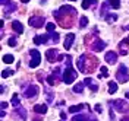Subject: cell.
I'll return each mask as SVG.
<instances>
[{"label": "cell", "instance_id": "cell-1", "mask_svg": "<svg viewBox=\"0 0 129 121\" xmlns=\"http://www.w3.org/2000/svg\"><path fill=\"white\" fill-rule=\"evenodd\" d=\"M66 64H68V67H66V70L63 72V76H62V80L64 82V83H72L75 79H76V72L72 69V60H71V57L68 56L66 57Z\"/></svg>", "mask_w": 129, "mask_h": 121}, {"label": "cell", "instance_id": "cell-2", "mask_svg": "<svg viewBox=\"0 0 129 121\" xmlns=\"http://www.w3.org/2000/svg\"><path fill=\"white\" fill-rule=\"evenodd\" d=\"M112 108L119 111V112H128L129 111V104L126 101H122V99H116L112 102Z\"/></svg>", "mask_w": 129, "mask_h": 121}, {"label": "cell", "instance_id": "cell-3", "mask_svg": "<svg viewBox=\"0 0 129 121\" xmlns=\"http://www.w3.org/2000/svg\"><path fill=\"white\" fill-rule=\"evenodd\" d=\"M116 79L119 82H122V83H125V82L129 80V70L126 66H119V70H117V73H116Z\"/></svg>", "mask_w": 129, "mask_h": 121}, {"label": "cell", "instance_id": "cell-4", "mask_svg": "<svg viewBox=\"0 0 129 121\" xmlns=\"http://www.w3.org/2000/svg\"><path fill=\"white\" fill-rule=\"evenodd\" d=\"M28 22H29V25L34 26V28H41V26L44 25V19L40 18V16H32V18H29Z\"/></svg>", "mask_w": 129, "mask_h": 121}, {"label": "cell", "instance_id": "cell-5", "mask_svg": "<svg viewBox=\"0 0 129 121\" xmlns=\"http://www.w3.org/2000/svg\"><path fill=\"white\" fill-rule=\"evenodd\" d=\"M37 93H38V86H35V85H31L25 89V96L26 98H34Z\"/></svg>", "mask_w": 129, "mask_h": 121}, {"label": "cell", "instance_id": "cell-6", "mask_svg": "<svg viewBox=\"0 0 129 121\" xmlns=\"http://www.w3.org/2000/svg\"><path fill=\"white\" fill-rule=\"evenodd\" d=\"M13 10H16V3L12 2V0H8V3L3 6V12H5L6 15H9V13H12Z\"/></svg>", "mask_w": 129, "mask_h": 121}, {"label": "cell", "instance_id": "cell-7", "mask_svg": "<svg viewBox=\"0 0 129 121\" xmlns=\"http://www.w3.org/2000/svg\"><path fill=\"white\" fill-rule=\"evenodd\" d=\"M106 61L109 63V64H114L116 61H117V54L114 53V51H109V53H106Z\"/></svg>", "mask_w": 129, "mask_h": 121}, {"label": "cell", "instance_id": "cell-8", "mask_svg": "<svg viewBox=\"0 0 129 121\" xmlns=\"http://www.w3.org/2000/svg\"><path fill=\"white\" fill-rule=\"evenodd\" d=\"M75 41V34H68L66 35V38H64V44L63 47L66 50H71V47H72V42Z\"/></svg>", "mask_w": 129, "mask_h": 121}, {"label": "cell", "instance_id": "cell-9", "mask_svg": "<svg viewBox=\"0 0 129 121\" xmlns=\"http://www.w3.org/2000/svg\"><path fill=\"white\" fill-rule=\"evenodd\" d=\"M106 47V44L103 42V41H100V40H95L94 41V44H92V51H95V53H100V51H103Z\"/></svg>", "mask_w": 129, "mask_h": 121}, {"label": "cell", "instance_id": "cell-10", "mask_svg": "<svg viewBox=\"0 0 129 121\" xmlns=\"http://www.w3.org/2000/svg\"><path fill=\"white\" fill-rule=\"evenodd\" d=\"M48 38H50V34L47 35H43V37H34V44H44V42H47Z\"/></svg>", "mask_w": 129, "mask_h": 121}, {"label": "cell", "instance_id": "cell-11", "mask_svg": "<svg viewBox=\"0 0 129 121\" xmlns=\"http://www.w3.org/2000/svg\"><path fill=\"white\" fill-rule=\"evenodd\" d=\"M46 56H47L48 61H54V60H57L56 56H57V50H47V53H46Z\"/></svg>", "mask_w": 129, "mask_h": 121}, {"label": "cell", "instance_id": "cell-12", "mask_svg": "<svg viewBox=\"0 0 129 121\" xmlns=\"http://www.w3.org/2000/svg\"><path fill=\"white\" fill-rule=\"evenodd\" d=\"M12 28H13V31H15L16 34H22L24 32V26H22L21 22H18V21H15V22L12 24Z\"/></svg>", "mask_w": 129, "mask_h": 121}, {"label": "cell", "instance_id": "cell-13", "mask_svg": "<svg viewBox=\"0 0 129 121\" xmlns=\"http://www.w3.org/2000/svg\"><path fill=\"white\" fill-rule=\"evenodd\" d=\"M84 83H85L87 86H89V89H91L92 92L98 90V85H94V83H92V79H91V77H87V79L84 80Z\"/></svg>", "mask_w": 129, "mask_h": 121}, {"label": "cell", "instance_id": "cell-14", "mask_svg": "<svg viewBox=\"0 0 129 121\" xmlns=\"http://www.w3.org/2000/svg\"><path fill=\"white\" fill-rule=\"evenodd\" d=\"M34 111H35V112L37 114H46L47 112V105H35V106H34Z\"/></svg>", "mask_w": 129, "mask_h": 121}, {"label": "cell", "instance_id": "cell-15", "mask_svg": "<svg viewBox=\"0 0 129 121\" xmlns=\"http://www.w3.org/2000/svg\"><path fill=\"white\" fill-rule=\"evenodd\" d=\"M92 5H97V0H84L82 2V9H89Z\"/></svg>", "mask_w": 129, "mask_h": 121}, {"label": "cell", "instance_id": "cell-16", "mask_svg": "<svg viewBox=\"0 0 129 121\" xmlns=\"http://www.w3.org/2000/svg\"><path fill=\"white\" fill-rule=\"evenodd\" d=\"M84 106H85L84 104H79V105H75V106H71V108H69V112H72V114L79 112V111H82V109H84Z\"/></svg>", "mask_w": 129, "mask_h": 121}, {"label": "cell", "instance_id": "cell-17", "mask_svg": "<svg viewBox=\"0 0 129 121\" xmlns=\"http://www.w3.org/2000/svg\"><path fill=\"white\" fill-rule=\"evenodd\" d=\"M84 86H85V83H84V82H79V83H76V85L73 86V92H76V93H82V90H84Z\"/></svg>", "mask_w": 129, "mask_h": 121}, {"label": "cell", "instance_id": "cell-18", "mask_svg": "<svg viewBox=\"0 0 129 121\" xmlns=\"http://www.w3.org/2000/svg\"><path fill=\"white\" fill-rule=\"evenodd\" d=\"M40 61H41V57H34L31 61H29V67H31V69L37 67V66L40 64Z\"/></svg>", "mask_w": 129, "mask_h": 121}, {"label": "cell", "instance_id": "cell-19", "mask_svg": "<svg viewBox=\"0 0 129 121\" xmlns=\"http://www.w3.org/2000/svg\"><path fill=\"white\" fill-rule=\"evenodd\" d=\"M3 63L12 64V63H13V56H12V54H5V56H3Z\"/></svg>", "mask_w": 129, "mask_h": 121}, {"label": "cell", "instance_id": "cell-20", "mask_svg": "<svg viewBox=\"0 0 129 121\" xmlns=\"http://www.w3.org/2000/svg\"><path fill=\"white\" fill-rule=\"evenodd\" d=\"M107 3H109L113 9H119L120 8V0H107Z\"/></svg>", "mask_w": 129, "mask_h": 121}, {"label": "cell", "instance_id": "cell-21", "mask_svg": "<svg viewBox=\"0 0 129 121\" xmlns=\"http://www.w3.org/2000/svg\"><path fill=\"white\" fill-rule=\"evenodd\" d=\"M117 90V83L116 82H110L109 83V93H114Z\"/></svg>", "mask_w": 129, "mask_h": 121}, {"label": "cell", "instance_id": "cell-22", "mask_svg": "<svg viewBox=\"0 0 129 121\" xmlns=\"http://www.w3.org/2000/svg\"><path fill=\"white\" fill-rule=\"evenodd\" d=\"M89 118L88 117H87V115H82V114H81V115H76V117H73L72 118V121H88Z\"/></svg>", "mask_w": 129, "mask_h": 121}, {"label": "cell", "instance_id": "cell-23", "mask_svg": "<svg viewBox=\"0 0 129 121\" xmlns=\"http://www.w3.org/2000/svg\"><path fill=\"white\" fill-rule=\"evenodd\" d=\"M13 70H3V72H2V77H3V79H6V77H8V76H10V74H13Z\"/></svg>", "mask_w": 129, "mask_h": 121}, {"label": "cell", "instance_id": "cell-24", "mask_svg": "<svg viewBox=\"0 0 129 121\" xmlns=\"http://www.w3.org/2000/svg\"><path fill=\"white\" fill-rule=\"evenodd\" d=\"M87 24H88V19H87V16H81V24H79V26H81V28H84Z\"/></svg>", "mask_w": 129, "mask_h": 121}, {"label": "cell", "instance_id": "cell-25", "mask_svg": "<svg viewBox=\"0 0 129 121\" xmlns=\"http://www.w3.org/2000/svg\"><path fill=\"white\" fill-rule=\"evenodd\" d=\"M46 28H47L48 32H53V31H54V28H56V24H47V25H46Z\"/></svg>", "mask_w": 129, "mask_h": 121}, {"label": "cell", "instance_id": "cell-26", "mask_svg": "<svg viewBox=\"0 0 129 121\" xmlns=\"http://www.w3.org/2000/svg\"><path fill=\"white\" fill-rule=\"evenodd\" d=\"M12 104L15 105V106L19 105V98H18V95H13V96H12Z\"/></svg>", "mask_w": 129, "mask_h": 121}, {"label": "cell", "instance_id": "cell-27", "mask_svg": "<svg viewBox=\"0 0 129 121\" xmlns=\"http://www.w3.org/2000/svg\"><path fill=\"white\" fill-rule=\"evenodd\" d=\"M116 19H117L116 15H109V16H106V21H109V22H114Z\"/></svg>", "mask_w": 129, "mask_h": 121}, {"label": "cell", "instance_id": "cell-28", "mask_svg": "<svg viewBox=\"0 0 129 121\" xmlns=\"http://www.w3.org/2000/svg\"><path fill=\"white\" fill-rule=\"evenodd\" d=\"M29 54H31L32 57H41V54L37 51V50H31V51H29Z\"/></svg>", "mask_w": 129, "mask_h": 121}, {"label": "cell", "instance_id": "cell-29", "mask_svg": "<svg viewBox=\"0 0 129 121\" xmlns=\"http://www.w3.org/2000/svg\"><path fill=\"white\" fill-rule=\"evenodd\" d=\"M51 35H53V42H54V44H57V42H59V34L53 32Z\"/></svg>", "mask_w": 129, "mask_h": 121}, {"label": "cell", "instance_id": "cell-30", "mask_svg": "<svg viewBox=\"0 0 129 121\" xmlns=\"http://www.w3.org/2000/svg\"><path fill=\"white\" fill-rule=\"evenodd\" d=\"M9 45H10V47H15V45H16V38H15V37L9 40Z\"/></svg>", "mask_w": 129, "mask_h": 121}, {"label": "cell", "instance_id": "cell-31", "mask_svg": "<svg viewBox=\"0 0 129 121\" xmlns=\"http://www.w3.org/2000/svg\"><path fill=\"white\" fill-rule=\"evenodd\" d=\"M100 70H101V74H103V76H107V67H104V66H103Z\"/></svg>", "mask_w": 129, "mask_h": 121}, {"label": "cell", "instance_id": "cell-32", "mask_svg": "<svg viewBox=\"0 0 129 121\" xmlns=\"http://www.w3.org/2000/svg\"><path fill=\"white\" fill-rule=\"evenodd\" d=\"M95 111L97 112H101V106L100 105H95Z\"/></svg>", "mask_w": 129, "mask_h": 121}, {"label": "cell", "instance_id": "cell-33", "mask_svg": "<svg viewBox=\"0 0 129 121\" xmlns=\"http://www.w3.org/2000/svg\"><path fill=\"white\" fill-rule=\"evenodd\" d=\"M2 109H5V108H6V106H8V102H2Z\"/></svg>", "mask_w": 129, "mask_h": 121}, {"label": "cell", "instance_id": "cell-34", "mask_svg": "<svg viewBox=\"0 0 129 121\" xmlns=\"http://www.w3.org/2000/svg\"><path fill=\"white\" fill-rule=\"evenodd\" d=\"M60 117H62V120H64V118H66V114L62 112V114H60Z\"/></svg>", "mask_w": 129, "mask_h": 121}, {"label": "cell", "instance_id": "cell-35", "mask_svg": "<svg viewBox=\"0 0 129 121\" xmlns=\"http://www.w3.org/2000/svg\"><path fill=\"white\" fill-rule=\"evenodd\" d=\"M128 42H129V37H128V38H126L125 41H123V42H120V44H128Z\"/></svg>", "mask_w": 129, "mask_h": 121}, {"label": "cell", "instance_id": "cell-36", "mask_svg": "<svg viewBox=\"0 0 129 121\" xmlns=\"http://www.w3.org/2000/svg\"><path fill=\"white\" fill-rule=\"evenodd\" d=\"M120 121H129V117H123V118H122Z\"/></svg>", "mask_w": 129, "mask_h": 121}, {"label": "cell", "instance_id": "cell-37", "mask_svg": "<svg viewBox=\"0 0 129 121\" xmlns=\"http://www.w3.org/2000/svg\"><path fill=\"white\" fill-rule=\"evenodd\" d=\"M88 121H97V120H95V118H92V117H91V118H89Z\"/></svg>", "mask_w": 129, "mask_h": 121}, {"label": "cell", "instance_id": "cell-38", "mask_svg": "<svg viewBox=\"0 0 129 121\" xmlns=\"http://www.w3.org/2000/svg\"><path fill=\"white\" fill-rule=\"evenodd\" d=\"M22 2H24V3H28V2H29V0H22Z\"/></svg>", "mask_w": 129, "mask_h": 121}, {"label": "cell", "instance_id": "cell-39", "mask_svg": "<svg viewBox=\"0 0 129 121\" xmlns=\"http://www.w3.org/2000/svg\"><path fill=\"white\" fill-rule=\"evenodd\" d=\"M126 98H129V92H126Z\"/></svg>", "mask_w": 129, "mask_h": 121}, {"label": "cell", "instance_id": "cell-40", "mask_svg": "<svg viewBox=\"0 0 129 121\" xmlns=\"http://www.w3.org/2000/svg\"><path fill=\"white\" fill-rule=\"evenodd\" d=\"M125 29H129V25H128V26H125Z\"/></svg>", "mask_w": 129, "mask_h": 121}, {"label": "cell", "instance_id": "cell-41", "mask_svg": "<svg viewBox=\"0 0 129 121\" xmlns=\"http://www.w3.org/2000/svg\"><path fill=\"white\" fill-rule=\"evenodd\" d=\"M71 2H75V0H71Z\"/></svg>", "mask_w": 129, "mask_h": 121}, {"label": "cell", "instance_id": "cell-42", "mask_svg": "<svg viewBox=\"0 0 129 121\" xmlns=\"http://www.w3.org/2000/svg\"><path fill=\"white\" fill-rule=\"evenodd\" d=\"M62 121H64V120H62Z\"/></svg>", "mask_w": 129, "mask_h": 121}]
</instances>
